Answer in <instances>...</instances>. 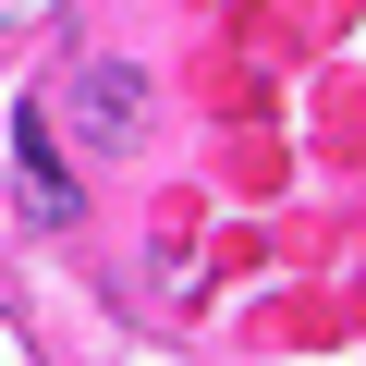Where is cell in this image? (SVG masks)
<instances>
[{
	"mask_svg": "<svg viewBox=\"0 0 366 366\" xmlns=\"http://www.w3.org/2000/svg\"><path fill=\"white\" fill-rule=\"evenodd\" d=\"M13 147H25L37 208H49V220H74V171H61V134H49V110H25V122H13Z\"/></svg>",
	"mask_w": 366,
	"mask_h": 366,
	"instance_id": "2",
	"label": "cell"
},
{
	"mask_svg": "<svg viewBox=\"0 0 366 366\" xmlns=\"http://www.w3.org/2000/svg\"><path fill=\"white\" fill-rule=\"evenodd\" d=\"M134 110H147V86H134V74H98V61L74 74V122H86V147H122V134H134Z\"/></svg>",
	"mask_w": 366,
	"mask_h": 366,
	"instance_id": "1",
	"label": "cell"
}]
</instances>
